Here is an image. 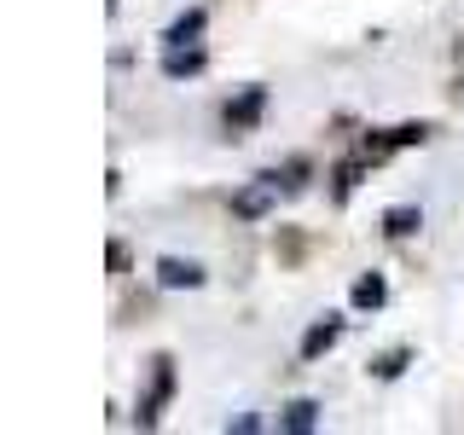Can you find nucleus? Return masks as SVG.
I'll return each mask as SVG.
<instances>
[{
  "instance_id": "obj_1",
  "label": "nucleus",
  "mask_w": 464,
  "mask_h": 435,
  "mask_svg": "<svg viewBox=\"0 0 464 435\" xmlns=\"http://www.w3.org/2000/svg\"><path fill=\"white\" fill-rule=\"evenodd\" d=\"M261 111H267V87H244L238 99L221 111V122H227V134H250V128L261 122Z\"/></svg>"
},
{
  "instance_id": "obj_4",
  "label": "nucleus",
  "mask_w": 464,
  "mask_h": 435,
  "mask_svg": "<svg viewBox=\"0 0 464 435\" xmlns=\"http://www.w3.org/2000/svg\"><path fill=\"white\" fill-rule=\"evenodd\" d=\"M157 285H163V290H198L203 267H198V261H180V256H163V261H157Z\"/></svg>"
},
{
  "instance_id": "obj_10",
  "label": "nucleus",
  "mask_w": 464,
  "mask_h": 435,
  "mask_svg": "<svg viewBox=\"0 0 464 435\" xmlns=\"http://www.w3.org/2000/svg\"><path fill=\"white\" fill-rule=\"evenodd\" d=\"M279 424H285L290 435H302V430H314V424H319V406H314V401H290Z\"/></svg>"
},
{
  "instance_id": "obj_12",
  "label": "nucleus",
  "mask_w": 464,
  "mask_h": 435,
  "mask_svg": "<svg viewBox=\"0 0 464 435\" xmlns=\"http://www.w3.org/2000/svg\"><path fill=\"white\" fill-rule=\"evenodd\" d=\"M389 140H395V145H424V140H430V128H424V122H401Z\"/></svg>"
},
{
  "instance_id": "obj_14",
  "label": "nucleus",
  "mask_w": 464,
  "mask_h": 435,
  "mask_svg": "<svg viewBox=\"0 0 464 435\" xmlns=\"http://www.w3.org/2000/svg\"><path fill=\"white\" fill-rule=\"evenodd\" d=\"M401 366H406V348H395V354H383V360H377V377H401Z\"/></svg>"
},
{
  "instance_id": "obj_5",
  "label": "nucleus",
  "mask_w": 464,
  "mask_h": 435,
  "mask_svg": "<svg viewBox=\"0 0 464 435\" xmlns=\"http://www.w3.org/2000/svg\"><path fill=\"white\" fill-rule=\"evenodd\" d=\"M348 302H354L360 314H377L389 302V285H383V273H366V279H354V290H348Z\"/></svg>"
},
{
  "instance_id": "obj_13",
  "label": "nucleus",
  "mask_w": 464,
  "mask_h": 435,
  "mask_svg": "<svg viewBox=\"0 0 464 435\" xmlns=\"http://www.w3.org/2000/svg\"><path fill=\"white\" fill-rule=\"evenodd\" d=\"M360 174H366V163H343V169H337V198L354 192V186H360Z\"/></svg>"
},
{
  "instance_id": "obj_8",
  "label": "nucleus",
  "mask_w": 464,
  "mask_h": 435,
  "mask_svg": "<svg viewBox=\"0 0 464 435\" xmlns=\"http://www.w3.org/2000/svg\"><path fill=\"white\" fill-rule=\"evenodd\" d=\"M418 227H424V209H412V203H401V209L383 215V232H389V238H412Z\"/></svg>"
},
{
  "instance_id": "obj_9",
  "label": "nucleus",
  "mask_w": 464,
  "mask_h": 435,
  "mask_svg": "<svg viewBox=\"0 0 464 435\" xmlns=\"http://www.w3.org/2000/svg\"><path fill=\"white\" fill-rule=\"evenodd\" d=\"M198 35H203V6L180 12V18L169 24V35H163V41H169V47H186V41H198Z\"/></svg>"
},
{
  "instance_id": "obj_11",
  "label": "nucleus",
  "mask_w": 464,
  "mask_h": 435,
  "mask_svg": "<svg viewBox=\"0 0 464 435\" xmlns=\"http://www.w3.org/2000/svg\"><path fill=\"white\" fill-rule=\"evenodd\" d=\"M273 180H279L285 192H302V186H308V163H302V157H296V163H285V174L273 169Z\"/></svg>"
},
{
  "instance_id": "obj_15",
  "label": "nucleus",
  "mask_w": 464,
  "mask_h": 435,
  "mask_svg": "<svg viewBox=\"0 0 464 435\" xmlns=\"http://www.w3.org/2000/svg\"><path fill=\"white\" fill-rule=\"evenodd\" d=\"M227 430H238V435H256V430H261V418H256V412H244V418H232Z\"/></svg>"
},
{
  "instance_id": "obj_2",
  "label": "nucleus",
  "mask_w": 464,
  "mask_h": 435,
  "mask_svg": "<svg viewBox=\"0 0 464 435\" xmlns=\"http://www.w3.org/2000/svg\"><path fill=\"white\" fill-rule=\"evenodd\" d=\"M273 198H279V180H273V174H261L256 186H244V192L232 198V215H238V221H261V215L273 209Z\"/></svg>"
},
{
  "instance_id": "obj_3",
  "label": "nucleus",
  "mask_w": 464,
  "mask_h": 435,
  "mask_svg": "<svg viewBox=\"0 0 464 435\" xmlns=\"http://www.w3.org/2000/svg\"><path fill=\"white\" fill-rule=\"evenodd\" d=\"M169 395H174V360H157L151 395H145V401H140V412H134V418H140V430H151V424H157V406H163Z\"/></svg>"
},
{
  "instance_id": "obj_6",
  "label": "nucleus",
  "mask_w": 464,
  "mask_h": 435,
  "mask_svg": "<svg viewBox=\"0 0 464 435\" xmlns=\"http://www.w3.org/2000/svg\"><path fill=\"white\" fill-rule=\"evenodd\" d=\"M337 337H343V319H337V314H325L319 325H308V337H302V360H319Z\"/></svg>"
},
{
  "instance_id": "obj_7",
  "label": "nucleus",
  "mask_w": 464,
  "mask_h": 435,
  "mask_svg": "<svg viewBox=\"0 0 464 435\" xmlns=\"http://www.w3.org/2000/svg\"><path fill=\"white\" fill-rule=\"evenodd\" d=\"M198 70H203V53L198 47H169L163 53V76L169 82H186V76H198Z\"/></svg>"
}]
</instances>
